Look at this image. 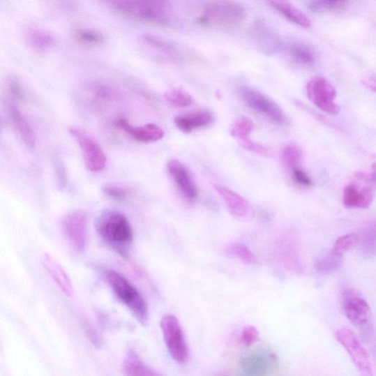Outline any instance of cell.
<instances>
[{
	"instance_id": "obj_9",
	"label": "cell",
	"mask_w": 376,
	"mask_h": 376,
	"mask_svg": "<svg viewBox=\"0 0 376 376\" xmlns=\"http://www.w3.org/2000/svg\"><path fill=\"white\" fill-rule=\"evenodd\" d=\"M306 94L309 100L324 112L332 115L340 112V106L336 102V90L326 79L313 78L306 86Z\"/></svg>"
},
{
	"instance_id": "obj_29",
	"label": "cell",
	"mask_w": 376,
	"mask_h": 376,
	"mask_svg": "<svg viewBox=\"0 0 376 376\" xmlns=\"http://www.w3.org/2000/svg\"><path fill=\"white\" fill-rule=\"evenodd\" d=\"M165 100L168 101L172 105L177 107H186L190 106L194 100L190 94L188 92L180 90L173 89L167 91L165 95Z\"/></svg>"
},
{
	"instance_id": "obj_27",
	"label": "cell",
	"mask_w": 376,
	"mask_h": 376,
	"mask_svg": "<svg viewBox=\"0 0 376 376\" xmlns=\"http://www.w3.org/2000/svg\"><path fill=\"white\" fill-rule=\"evenodd\" d=\"M6 92L12 104L22 105L26 102V93L18 79L10 77L8 80Z\"/></svg>"
},
{
	"instance_id": "obj_38",
	"label": "cell",
	"mask_w": 376,
	"mask_h": 376,
	"mask_svg": "<svg viewBox=\"0 0 376 376\" xmlns=\"http://www.w3.org/2000/svg\"><path fill=\"white\" fill-rule=\"evenodd\" d=\"M292 170V178L296 183L303 187H310L313 186V181L310 176L303 170L295 168Z\"/></svg>"
},
{
	"instance_id": "obj_7",
	"label": "cell",
	"mask_w": 376,
	"mask_h": 376,
	"mask_svg": "<svg viewBox=\"0 0 376 376\" xmlns=\"http://www.w3.org/2000/svg\"><path fill=\"white\" fill-rule=\"evenodd\" d=\"M69 133L80 146L87 168L91 172H100L105 169L107 157L100 145L86 131L78 128H70Z\"/></svg>"
},
{
	"instance_id": "obj_25",
	"label": "cell",
	"mask_w": 376,
	"mask_h": 376,
	"mask_svg": "<svg viewBox=\"0 0 376 376\" xmlns=\"http://www.w3.org/2000/svg\"><path fill=\"white\" fill-rule=\"evenodd\" d=\"M342 266V257L330 255L320 257L315 261L314 268L319 273L329 274L338 271Z\"/></svg>"
},
{
	"instance_id": "obj_23",
	"label": "cell",
	"mask_w": 376,
	"mask_h": 376,
	"mask_svg": "<svg viewBox=\"0 0 376 376\" xmlns=\"http://www.w3.org/2000/svg\"><path fill=\"white\" fill-rule=\"evenodd\" d=\"M123 370L127 375H156L158 373L146 366L133 350H130L123 359Z\"/></svg>"
},
{
	"instance_id": "obj_5",
	"label": "cell",
	"mask_w": 376,
	"mask_h": 376,
	"mask_svg": "<svg viewBox=\"0 0 376 376\" xmlns=\"http://www.w3.org/2000/svg\"><path fill=\"white\" fill-rule=\"evenodd\" d=\"M165 343L172 358L179 365L189 359V349L182 326L177 317L171 314L164 315L160 322Z\"/></svg>"
},
{
	"instance_id": "obj_14",
	"label": "cell",
	"mask_w": 376,
	"mask_h": 376,
	"mask_svg": "<svg viewBox=\"0 0 376 376\" xmlns=\"http://www.w3.org/2000/svg\"><path fill=\"white\" fill-rule=\"evenodd\" d=\"M358 179L360 183L356 181L345 188L343 203L348 208L366 209L373 202V190L365 176L359 175Z\"/></svg>"
},
{
	"instance_id": "obj_24",
	"label": "cell",
	"mask_w": 376,
	"mask_h": 376,
	"mask_svg": "<svg viewBox=\"0 0 376 376\" xmlns=\"http://www.w3.org/2000/svg\"><path fill=\"white\" fill-rule=\"evenodd\" d=\"M255 128L254 122L246 116L236 119L231 129V135L241 142L248 140Z\"/></svg>"
},
{
	"instance_id": "obj_32",
	"label": "cell",
	"mask_w": 376,
	"mask_h": 376,
	"mask_svg": "<svg viewBox=\"0 0 376 376\" xmlns=\"http://www.w3.org/2000/svg\"><path fill=\"white\" fill-rule=\"evenodd\" d=\"M349 0H314L310 8L313 11L329 10L338 11L343 10Z\"/></svg>"
},
{
	"instance_id": "obj_30",
	"label": "cell",
	"mask_w": 376,
	"mask_h": 376,
	"mask_svg": "<svg viewBox=\"0 0 376 376\" xmlns=\"http://www.w3.org/2000/svg\"><path fill=\"white\" fill-rule=\"evenodd\" d=\"M375 226L368 227L362 234L361 239V253L365 257L371 258L375 253Z\"/></svg>"
},
{
	"instance_id": "obj_33",
	"label": "cell",
	"mask_w": 376,
	"mask_h": 376,
	"mask_svg": "<svg viewBox=\"0 0 376 376\" xmlns=\"http://www.w3.org/2000/svg\"><path fill=\"white\" fill-rule=\"evenodd\" d=\"M76 37L80 43L87 46L98 47L104 43L103 36L95 31H79L76 33Z\"/></svg>"
},
{
	"instance_id": "obj_15",
	"label": "cell",
	"mask_w": 376,
	"mask_h": 376,
	"mask_svg": "<svg viewBox=\"0 0 376 376\" xmlns=\"http://www.w3.org/2000/svg\"><path fill=\"white\" fill-rule=\"evenodd\" d=\"M250 36L257 48L264 54H275L281 48L280 37L264 22L254 23Z\"/></svg>"
},
{
	"instance_id": "obj_18",
	"label": "cell",
	"mask_w": 376,
	"mask_h": 376,
	"mask_svg": "<svg viewBox=\"0 0 376 376\" xmlns=\"http://www.w3.org/2000/svg\"><path fill=\"white\" fill-rule=\"evenodd\" d=\"M43 264L54 283L57 285L63 294L66 296H73L74 289L70 278L57 259L49 254L43 257Z\"/></svg>"
},
{
	"instance_id": "obj_21",
	"label": "cell",
	"mask_w": 376,
	"mask_h": 376,
	"mask_svg": "<svg viewBox=\"0 0 376 376\" xmlns=\"http://www.w3.org/2000/svg\"><path fill=\"white\" fill-rule=\"evenodd\" d=\"M271 5L292 24L308 29L311 22L304 13L292 5L289 0H269Z\"/></svg>"
},
{
	"instance_id": "obj_1",
	"label": "cell",
	"mask_w": 376,
	"mask_h": 376,
	"mask_svg": "<svg viewBox=\"0 0 376 376\" xmlns=\"http://www.w3.org/2000/svg\"><path fill=\"white\" fill-rule=\"evenodd\" d=\"M96 229L114 252L123 258L129 257L134 235L126 216L116 211H104L96 219Z\"/></svg>"
},
{
	"instance_id": "obj_20",
	"label": "cell",
	"mask_w": 376,
	"mask_h": 376,
	"mask_svg": "<svg viewBox=\"0 0 376 376\" xmlns=\"http://www.w3.org/2000/svg\"><path fill=\"white\" fill-rule=\"evenodd\" d=\"M213 121V116L211 111L204 110L195 111L186 116H178L174 122L179 130L190 133L193 130L209 126Z\"/></svg>"
},
{
	"instance_id": "obj_13",
	"label": "cell",
	"mask_w": 376,
	"mask_h": 376,
	"mask_svg": "<svg viewBox=\"0 0 376 376\" xmlns=\"http://www.w3.org/2000/svg\"><path fill=\"white\" fill-rule=\"evenodd\" d=\"M167 170L183 198L190 204L196 202L199 190L187 167L178 160H172L167 164Z\"/></svg>"
},
{
	"instance_id": "obj_10",
	"label": "cell",
	"mask_w": 376,
	"mask_h": 376,
	"mask_svg": "<svg viewBox=\"0 0 376 376\" xmlns=\"http://www.w3.org/2000/svg\"><path fill=\"white\" fill-rule=\"evenodd\" d=\"M242 375L248 376H267L278 370L276 355L269 351H258L243 357L239 362Z\"/></svg>"
},
{
	"instance_id": "obj_11",
	"label": "cell",
	"mask_w": 376,
	"mask_h": 376,
	"mask_svg": "<svg viewBox=\"0 0 376 376\" xmlns=\"http://www.w3.org/2000/svg\"><path fill=\"white\" fill-rule=\"evenodd\" d=\"M345 316L356 327L367 332L373 330L371 310L368 303L354 292H347L343 299Z\"/></svg>"
},
{
	"instance_id": "obj_37",
	"label": "cell",
	"mask_w": 376,
	"mask_h": 376,
	"mask_svg": "<svg viewBox=\"0 0 376 376\" xmlns=\"http://www.w3.org/2000/svg\"><path fill=\"white\" fill-rule=\"evenodd\" d=\"M240 144L246 149L253 151L257 153V154L258 155L264 156L271 155V153L270 152L269 149L259 144L250 141V138L248 139V140L241 142Z\"/></svg>"
},
{
	"instance_id": "obj_22",
	"label": "cell",
	"mask_w": 376,
	"mask_h": 376,
	"mask_svg": "<svg viewBox=\"0 0 376 376\" xmlns=\"http://www.w3.org/2000/svg\"><path fill=\"white\" fill-rule=\"evenodd\" d=\"M289 57L296 64L311 68L317 62L316 50L310 45L303 43H296L289 48Z\"/></svg>"
},
{
	"instance_id": "obj_3",
	"label": "cell",
	"mask_w": 376,
	"mask_h": 376,
	"mask_svg": "<svg viewBox=\"0 0 376 376\" xmlns=\"http://www.w3.org/2000/svg\"><path fill=\"white\" fill-rule=\"evenodd\" d=\"M106 280L118 299L133 314L142 324L148 322L147 303L139 290L122 274L113 270L105 271Z\"/></svg>"
},
{
	"instance_id": "obj_12",
	"label": "cell",
	"mask_w": 376,
	"mask_h": 376,
	"mask_svg": "<svg viewBox=\"0 0 376 376\" xmlns=\"http://www.w3.org/2000/svg\"><path fill=\"white\" fill-rule=\"evenodd\" d=\"M62 225L68 242L77 252H82L88 242L87 216L81 211L72 212L64 218Z\"/></svg>"
},
{
	"instance_id": "obj_8",
	"label": "cell",
	"mask_w": 376,
	"mask_h": 376,
	"mask_svg": "<svg viewBox=\"0 0 376 376\" xmlns=\"http://www.w3.org/2000/svg\"><path fill=\"white\" fill-rule=\"evenodd\" d=\"M239 92L241 99L250 108L278 124L287 123V119L282 108L266 94L248 87L241 88Z\"/></svg>"
},
{
	"instance_id": "obj_34",
	"label": "cell",
	"mask_w": 376,
	"mask_h": 376,
	"mask_svg": "<svg viewBox=\"0 0 376 376\" xmlns=\"http://www.w3.org/2000/svg\"><path fill=\"white\" fill-rule=\"evenodd\" d=\"M103 190L106 197L117 202H122L128 196V191L126 189L117 186H106Z\"/></svg>"
},
{
	"instance_id": "obj_17",
	"label": "cell",
	"mask_w": 376,
	"mask_h": 376,
	"mask_svg": "<svg viewBox=\"0 0 376 376\" xmlns=\"http://www.w3.org/2000/svg\"><path fill=\"white\" fill-rule=\"evenodd\" d=\"M117 125L139 142H156L164 137L163 130L155 123H148L143 127L135 128L126 119H120L117 121Z\"/></svg>"
},
{
	"instance_id": "obj_6",
	"label": "cell",
	"mask_w": 376,
	"mask_h": 376,
	"mask_svg": "<svg viewBox=\"0 0 376 376\" xmlns=\"http://www.w3.org/2000/svg\"><path fill=\"white\" fill-rule=\"evenodd\" d=\"M336 338L351 356L354 363L362 375L373 376V369L370 356L350 329L343 328L336 332Z\"/></svg>"
},
{
	"instance_id": "obj_4",
	"label": "cell",
	"mask_w": 376,
	"mask_h": 376,
	"mask_svg": "<svg viewBox=\"0 0 376 376\" xmlns=\"http://www.w3.org/2000/svg\"><path fill=\"white\" fill-rule=\"evenodd\" d=\"M119 12L151 23H164L168 17V0H107Z\"/></svg>"
},
{
	"instance_id": "obj_2",
	"label": "cell",
	"mask_w": 376,
	"mask_h": 376,
	"mask_svg": "<svg viewBox=\"0 0 376 376\" xmlns=\"http://www.w3.org/2000/svg\"><path fill=\"white\" fill-rule=\"evenodd\" d=\"M246 17L244 8L233 0H215L203 10L198 22L206 27L227 32L238 30Z\"/></svg>"
},
{
	"instance_id": "obj_19",
	"label": "cell",
	"mask_w": 376,
	"mask_h": 376,
	"mask_svg": "<svg viewBox=\"0 0 376 376\" xmlns=\"http://www.w3.org/2000/svg\"><path fill=\"white\" fill-rule=\"evenodd\" d=\"M219 196L225 201L230 213L236 218L246 217L250 211L248 202L239 194L220 185H214Z\"/></svg>"
},
{
	"instance_id": "obj_28",
	"label": "cell",
	"mask_w": 376,
	"mask_h": 376,
	"mask_svg": "<svg viewBox=\"0 0 376 376\" xmlns=\"http://www.w3.org/2000/svg\"><path fill=\"white\" fill-rule=\"evenodd\" d=\"M227 254L238 258L246 264H254L257 258L248 246L241 243H234L227 248Z\"/></svg>"
},
{
	"instance_id": "obj_35",
	"label": "cell",
	"mask_w": 376,
	"mask_h": 376,
	"mask_svg": "<svg viewBox=\"0 0 376 376\" xmlns=\"http://www.w3.org/2000/svg\"><path fill=\"white\" fill-rule=\"evenodd\" d=\"M259 338V332L253 326H248L244 328L240 338L241 342L246 347L254 345Z\"/></svg>"
},
{
	"instance_id": "obj_16",
	"label": "cell",
	"mask_w": 376,
	"mask_h": 376,
	"mask_svg": "<svg viewBox=\"0 0 376 376\" xmlns=\"http://www.w3.org/2000/svg\"><path fill=\"white\" fill-rule=\"evenodd\" d=\"M13 128L27 149L33 150L36 145V136L31 125L15 105L5 104Z\"/></svg>"
},
{
	"instance_id": "obj_31",
	"label": "cell",
	"mask_w": 376,
	"mask_h": 376,
	"mask_svg": "<svg viewBox=\"0 0 376 376\" xmlns=\"http://www.w3.org/2000/svg\"><path fill=\"white\" fill-rule=\"evenodd\" d=\"M302 156V149L295 144L287 145L283 150V159L292 170L298 168Z\"/></svg>"
},
{
	"instance_id": "obj_26",
	"label": "cell",
	"mask_w": 376,
	"mask_h": 376,
	"mask_svg": "<svg viewBox=\"0 0 376 376\" xmlns=\"http://www.w3.org/2000/svg\"><path fill=\"white\" fill-rule=\"evenodd\" d=\"M359 241V236L356 234L343 235L334 243L331 254L336 257H342L345 253L356 247Z\"/></svg>"
},
{
	"instance_id": "obj_36",
	"label": "cell",
	"mask_w": 376,
	"mask_h": 376,
	"mask_svg": "<svg viewBox=\"0 0 376 376\" xmlns=\"http://www.w3.org/2000/svg\"><path fill=\"white\" fill-rule=\"evenodd\" d=\"M54 170L59 186L63 189L67 185V173L63 161L59 158L54 160Z\"/></svg>"
}]
</instances>
